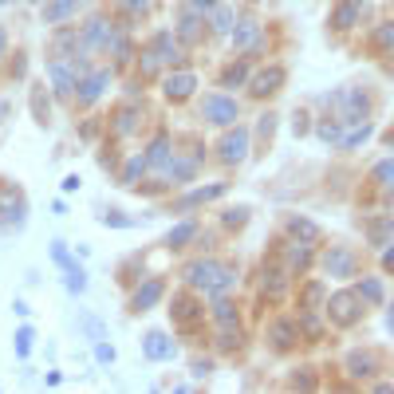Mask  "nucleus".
<instances>
[{"label":"nucleus","instance_id":"1","mask_svg":"<svg viewBox=\"0 0 394 394\" xmlns=\"http://www.w3.org/2000/svg\"><path fill=\"white\" fill-rule=\"evenodd\" d=\"M186 284L197 288L205 296H221L236 284V268L233 265H221V260H193L186 268Z\"/></svg>","mask_w":394,"mask_h":394},{"label":"nucleus","instance_id":"2","mask_svg":"<svg viewBox=\"0 0 394 394\" xmlns=\"http://www.w3.org/2000/svg\"><path fill=\"white\" fill-rule=\"evenodd\" d=\"M363 300L355 292H335L331 300H327V315H331V324L335 327H351V324H359L363 319Z\"/></svg>","mask_w":394,"mask_h":394},{"label":"nucleus","instance_id":"3","mask_svg":"<svg viewBox=\"0 0 394 394\" xmlns=\"http://www.w3.org/2000/svg\"><path fill=\"white\" fill-rule=\"evenodd\" d=\"M201 115H205L213 127H233L236 115H241V107H236V99L213 91V95H205V103H201Z\"/></svg>","mask_w":394,"mask_h":394},{"label":"nucleus","instance_id":"4","mask_svg":"<svg viewBox=\"0 0 394 394\" xmlns=\"http://www.w3.org/2000/svg\"><path fill=\"white\" fill-rule=\"evenodd\" d=\"M217 158H221L225 166H241V162L248 158V130L245 127L225 130V138L217 142Z\"/></svg>","mask_w":394,"mask_h":394},{"label":"nucleus","instance_id":"5","mask_svg":"<svg viewBox=\"0 0 394 394\" xmlns=\"http://www.w3.org/2000/svg\"><path fill=\"white\" fill-rule=\"evenodd\" d=\"M24 213H28V201H24V193L12 186L0 189V221L8 229H24Z\"/></svg>","mask_w":394,"mask_h":394},{"label":"nucleus","instance_id":"6","mask_svg":"<svg viewBox=\"0 0 394 394\" xmlns=\"http://www.w3.org/2000/svg\"><path fill=\"white\" fill-rule=\"evenodd\" d=\"M48 79H51V91H56L59 99H71L75 95V83H79V71H75V63H68V59H51Z\"/></svg>","mask_w":394,"mask_h":394},{"label":"nucleus","instance_id":"7","mask_svg":"<svg viewBox=\"0 0 394 394\" xmlns=\"http://www.w3.org/2000/svg\"><path fill=\"white\" fill-rule=\"evenodd\" d=\"M335 99L343 103V118H339V122H347V127H355V122H363V118H367V110H371V99H367L359 87L339 91Z\"/></svg>","mask_w":394,"mask_h":394},{"label":"nucleus","instance_id":"8","mask_svg":"<svg viewBox=\"0 0 394 394\" xmlns=\"http://www.w3.org/2000/svg\"><path fill=\"white\" fill-rule=\"evenodd\" d=\"M324 268L335 276V280H347V276H355V253L343 245H331L324 253Z\"/></svg>","mask_w":394,"mask_h":394},{"label":"nucleus","instance_id":"9","mask_svg":"<svg viewBox=\"0 0 394 394\" xmlns=\"http://www.w3.org/2000/svg\"><path fill=\"white\" fill-rule=\"evenodd\" d=\"M142 355L154 359V363H166V359H174V355H177V347H174V339H170L166 331H146V339H142Z\"/></svg>","mask_w":394,"mask_h":394},{"label":"nucleus","instance_id":"10","mask_svg":"<svg viewBox=\"0 0 394 394\" xmlns=\"http://www.w3.org/2000/svg\"><path fill=\"white\" fill-rule=\"evenodd\" d=\"M162 296H166V284H162L158 276H150L146 284H138V292L130 296V312H150Z\"/></svg>","mask_w":394,"mask_h":394},{"label":"nucleus","instance_id":"11","mask_svg":"<svg viewBox=\"0 0 394 394\" xmlns=\"http://www.w3.org/2000/svg\"><path fill=\"white\" fill-rule=\"evenodd\" d=\"M79 4H83V0H44V8H39V16H44V24L59 28V24H68V20L79 12Z\"/></svg>","mask_w":394,"mask_h":394},{"label":"nucleus","instance_id":"12","mask_svg":"<svg viewBox=\"0 0 394 394\" xmlns=\"http://www.w3.org/2000/svg\"><path fill=\"white\" fill-rule=\"evenodd\" d=\"M110 36H115V24H110V20H103V16H95L87 28H83L79 44H83V51H87V48H107Z\"/></svg>","mask_w":394,"mask_h":394},{"label":"nucleus","instance_id":"13","mask_svg":"<svg viewBox=\"0 0 394 394\" xmlns=\"http://www.w3.org/2000/svg\"><path fill=\"white\" fill-rule=\"evenodd\" d=\"M107 83H110V68L107 71H95V75H87V79H79L75 83V95H79V107H91L103 91H107Z\"/></svg>","mask_w":394,"mask_h":394},{"label":"nucleus","instance_id":"14","mask_svg":"<svg viewBox=\"0 0 394 394\" xmlns=\"http://www.w3.org/2000/svg\"><path fill=\"white\" fill-rule=\"evenodd\" d=\"M229 36H233V48L236 51H253L260 48V24H256L253 16H245L236 28H229Z\"/></svg>","mask_w":394,"mask_h":394},{"label":"nucleus","instance_id":"15","mask_svg":"<svg viewBox=\"0 0 394 394\" xmlns=\"http://www.w3.org/2000/svg\"><path fill=\"white\" fill-rule=\"evenodd\" d=\"M150 51L158 56V63H182V44L174 39V32H158L154 36V44H150Z\"/></svg>","mask_w":394,"mask_h":394},{"label":"nucleus","instance_id":"16","mask_svg":"<svg viewBox=\"0 0 394 394\" xmlns=\"http://www.w3.org/2000/svg\"><path fill=\"white\" fill-rule=\"evenodd\" d=\"M197 87V75L193 71H174V75L166 79V99H174V103H186L189 95H193Z\"/></svg>","mask_w":394,"mask_h":394},{"label":"nucleus","instance_id":"17","mask_svg":"<svg viewBox=\"0 0 394 394\" xmlns=\"http://www.w3.org/2000/svg\"><path fill=\"white\" fill-rule=\"evenodd\" d=\"M162 170H166L170 186H186V182H193V174H197V158H174L170 154V162Z\"/></svg>","mask_w":394,"mask_h":394},{"label":"nucleus","instance_id":"18","mask_svg":"<svg viewBox=\"0 0 394 394\" xmlns=\"http://www.w3.org/2000/svg\"><path fill=\"white\" fill-rule=\"evenodd\" d=\"M170 315H174V324L189 327V324H197V319L205 315V307L197 304L193 296H177V300H174V307H170Z\"/></svg>","mask_w":394,"mask_h":394},{"label":"nucleus","instance_id":"19","mask_svg":"<svg viewBox=\"0 0 394 394\" xmlns=\"http://www.w3.org/2000/svg\"><path fill=\"white\" fill-rule=\"evenodd\" d=\"M359 16H363V0H339V4H335V12H331V24L339 32H347V28H355V24H359Z\"/></svg>","mask_w":394,"mask_h":394},{"label":"nucleus","instance_id":"20","mask_svg":"<svg viewBox=\"0 0 394 394\" xmlns=\"http://www.w3.org/2000/svg\"><path fill=\"white\" fill-rule=\"evenodd\" d=\"M280 83H284V68H280V63H276V68H265L253 79V95L265 99V95H272V91H280Z\"/></svg>","mask_w":394,"mask_h":394},{"label":"nucleus","instance_id":"21","mask_svg":"<svg viewBox=\"0 0 394 394\" xmlns=\"http://www.w3.org/2000/svg\"><path fill=\"white\" fill-rule=\"evenodd\" d=\"M296 324L292 319H272V324H268V339H272V347L276 351H288V347L296 343Z\"/></svg>","mask_w":394,"mask_h":394},{"label":"nucleus","instance_id":"22","mask_svg":"<svg viewBox=\"0 0 394 394\" xmlns=\"http://www.w3.org/2000/svg\"><path fill=\"white\" fill-rule=\"evenodd\" d=\"M355 296H359L363 304H383V300H386V284H383V276H363V280L355 284Z\"/></svg>","mask_w":394,"mask_h":394},{"label":"nucleus","instance_id":"23","mask_svg":"<svg viewBox=\"0 0 394 394\" xmlns=\"http://www.w3.org/2000/svg\"><path fill=\"white\" fill-rule=\"evenodd\" d=\"M284 260H288V276H292V272H304V268L312 265V248H307L304 241H296V245L284 248Z\"/></svg>","mask_w":394,"mask_h":394},{"label":"nucleus","instance_id":"24","mask_svg":"<svg viewBox=\"0 0 394 394\" xmlns=\"http://www.w3.org/2000/svg\"><path fill=\"white\" fill-rule=\"evenodd\" d=\"M170 154H174V150H170V134H158L154 142H150V150L142 154V162L158 170V166H166V162H170Z\"/></svg>","mask_w":394,"mask_h":394},{"label":"nucleus","instance_id":"25","mask_svg":"<svg viewBox=\"0 0 394 394\" xmlns=\"http://www.w3.org/2000/svg\"><path fill=\"white\" fill-rule=\"evenodd\" d=\"M288 233H292L296 241H304V245L319 241V225H315V221H307V217H288Z\"/></svg>","mask_w":394,"mask_h":394},{"label":"nucleus","instance_id":"26","mask_svg":"<svg viewBox=\"0 0 394 394\" xmlns=\"http://www.w3.org/2000/svg\"><path fill=\"white\" fill-rule=\"evenodd\" d=\"M367 233H371V245L374 248H383V245H390V233H394V221L386 213H379L371 221V225H367Z\"/></svg>","mask_w":394,"mask_h":394},{"label":"nucleus","instance_id":"27","mask_svg":"<svg viewBox=\"0 0 394 394\" xmlns=\"http://www.w3.org/2000/svg\"><path fill=\"white\" fill-rule=\"evenodd\" d=\"M225 193V186H205V189H189L182 201H177V209H193V205H205V201H213V197Z\"/></svg>","mask_w":394,"mask_h":394},{"label":"nucleus","instance_id":"28","mask_svg":"<svg viewBox=\"0 0 394 394\" xmlns=\"http://www.w3.org/2000/svg\"><path fill=\"white\" fill-rule=\"evenodd\" d=\"M177 39L182 44H197L201 39V16L197 12H186V16L177 20Z\"/></svg>","mask_w":394,"mask_h":394},{"label":"nucleus","instance_id":"29","mask_svg":"<svg viewBox=\"0 0 394 394\" xmlns=\"http://www.w3.org/2000/svg\"><path fill=\"white\" fill-rule=\"evenodd\" d=\"M374 367H379V363H374V355H363V351H351V355H347V371H351L355 379H371Z\"/></svg>","mask_w":394,"mask_h":394},{"label":"nucleus","instance_id":"30","mask_svg":"<svg viewBox=\"0 0 394 394\" xmlns=\"http://www.w3.org/2000/svg\"><path fill=\"white\" fill-rule=\"evenodd\" d=\"M213 319H217L221 327H233V324H236V304L229 300L225 292H221V296H213Z\"/></svg>","mask_w":394,"mask_h":394},{"label":"nucleus","instance_id":"31","mask_svg":"<svg viewBox=\"0 0 394 394\" xmlns=\"http://www.w3.org/2000/svg\"><path fill=\"white\" fill-rule=\"evenodd\" d=\"M265 292L272 300H280L288 292V268H265Z\"/></svg>","mask_w":394,"mask_h":394},{"label":"nucleus","instance_id":"32","mask_svg":"<svg viewBox=\"0 0 394 394\" xmlns=\"http://www.w3.org/2000/svg\"><path fill=\"white\" fill-rule=\"evenodd\" d=\"M193 236H197V221H182V225H174V229H170L166 245H170V248H182V245H189Z\"/></svg>","mask_w":394,"mask_h":394},{"label":"nucleus","instance_id":"33","mask_svg":"<svg viewBox=\"0 0 394 394\" xmlns=\"http://www.w3.org/2000/svg\"><path fill=\"white\" fill-rule=\"evenodd\" d=\"M367 138H371V122L363 118V122H355L351 134H339V146H343V150H355V146H363Z\"/></svg>","mask_w":394,"mask_h":394},{"label":"nucleus","instance_id":"34","mask_svg":"<svg viewBox=\"0 0 394 394\" xmlns=\"http://www.w3.org/2000/svg\"><path fill=\"white\" fill-rule=\"evenodd\" d=\"M296 331H304L307 339H319V335H324V324L315 319L312 307H304V312H300V324H296Z\"/></svg>","mask_w":394,"mask_h":394},{"label":"nucleus","instance_id":"35","mask_svg":"<svg viewBox=\"0 0 394 394\" xmlns=\"http://www.w3.org/2000/svg\"><path fill=\"white\" fill-rule=\"evenodd\" d=\"M32 110H36V122H48V91L32 87Z\"/></svg>","mask_w":394,"mask_h":394},{"label":"nucleus","instance_id":"36","mask_svg":"<svg viewBox=\"0 0 394 394\" xmlns=\"http://www.w3.org/2000/svg\"><path fill=\"white\" fill-rule=\"evenodd\" d=\"M241 339H245V335H241V327H225V331H221V339H217V347H221V351H236V347H241Z\"/></svg>","mask_w":394,"mask_h":394},{"label":"nucleus","instance_id":"37","mask_svg":"<svg viewBox=\"0 0 394 394\" xmlns=\"http://www.w3.org/2000/svg\"><path fill=\"white\" fill-rule=\"evenodd\" d=\"M374 182H379L383 189H390V186H394V162H390V158H383V162L374 166Z\"/></svg>","mask_w":394,"mask_h":394},{"label":"nucleus","instance_id":"38","mask_svg":"<svg viewBox=\"0 0 394 394\" xmlns=\"http://www.w3.org/2000/svg\"><path fill=\"white\" fill-rule=\"evenodd\" d=\"M83 288H87V272H83L79 265H71V268H68V292H71V296H79Z\"/></svg>","mask_w":394,"mask_h":394},{"label":"nucleus","instance_id":"39","mask_svg":"<svg viewBox=\"0 0 394 394\" xmlns=\"http://www.w3.org/2000/svg\"><path fill=\"white\" fill-rule=\"evenodd\" d=\"M324 284H319V280H312V284H307L304 288V307H312V312H315V307H319V304H324Z\"/></svg>","mask_w":394,"mask_h":394},{"label":"nucleus","instance_id":"40","mask_svg":"<svg viewBox=\"0 0 394 394\" xmlns=\"http://www.w3.org/2000/svg\"><path fill=\"white\" fill-rule=\"evenodd\" d=\"M138 71H142V79H154L158 71H162V63H158L154 51H142V59H138Z\"/></svg>","mask_w":394,"mask_h":394},{"label":"nucleus","instance_id":"41","mask_svg":"<svg viewBox=\"0 0 394 394\" xmlns=\"http://www.w3.org/2000/svg\"><path fill=\"white\" fill-rule=\"evenodd\" d=\"M245 79H248V63H233V68L221 75V83H225V87H236V83H245Z\"/></svg>","mask_w":394,"mask_h":394},{"label":"nucleus","instance_id":"42","mask_svg":"<svg viewBox=\"0 0 394 394\" xmlns=\"http://www.w3.org/2000/svg\"><path fill=\"white\" fill-rule=\"evenodd\" d=\"M142 170H146V162H142V154H138V158H130V162H127V170H122V186H134Z\"/></svg>","mask_w":394,"mask_h":394},{"label":"nucleus","instance_id":"43","mask_svg":"<svg viewBox=\"0 0 394 394\" xmlns=\"http://www.w3.org/2000/svg\"><path fill=\"white\" fill-rule=\"evenodd\" d=\"M32 339H36V331H32V327H20V331H16V355H20V359H28Z\"/></svg>","mask_w":394,"mask_h":394},{"label":"nucleus","instance_id":"44","mask_svg":"<svg viewBox=\"0 0 394 394\" xmlns=\"http://www.w3.org/2000/svg\"><path fill=\"white\" fill-rule=\"evenodd\" d=\"M51 260H56L59 268H71L75 260H71V253H68V245L63 241H51Z\"/></svg>","mask_w":394,"mask_h":394},{"label":"nucleus","instance_id":"45","mask_svg":"<svg viewBox=\"0 0 394 394\" xmlns=\"http://www.w3.org/2000/svg\"><path fill=\"white\" fill-rule=\"evenodd\" d=\"M229 28H233V12H229V8H213V32L225 36Z\"/></svg>","mask_w":394,"mask_h":394},{"label":"nucleus","instance_id":"46","mask_svg":"<svg viewBox=\"0 0 394 394\" xmlns=\"http://www.w3.org/2000/svg\"><path fill=\"white\" fill-rule=\"evenodd\" d=\"M115 130H118V134H130V130H134V107H122V110H118Z\"/></svg>","mask_w":394,"mask_h":394},{"label":"nucleus","instance_id":"47","mask_svg":"<svg viewBox=\"0 0 394 394\" xmlns=\"http://www.w3.org/2000/svg\"><path fill=\"white\" fill-rule=\"evenodd\" d=\"M146 8H150L146 0H122V12H127V16H130V20H138V16H146Z\"/></svg>","mask_w":394,"mask_h":394},{"label":"nucleus","instance_id":"48","mask_svg":"<svg viewBox=\"0 0 394 394\" xmlns=\"http://www.w3.org/2000/svg\"><path fill=\"white\" fill-rule=\"evenodd\" d=\"M315 134L324 138V142H339V134H343V130H339V122H319V130H315Z\"/></svg>","mask_w":394,"mask_h":394},{"label":"nucleus","instance_id":"49","mask_svg":"<svg viewBox=\"0 0 394 394\" xmlns=\"http://www.w3.org/2000/svg\"><path fill=\"white\" fill-rule=\"evenodd\" d=\"M95 359L99 363H115V347L103 343V339H95Z\"/></svg>","mask_w":394,"mask_h":394},{"label":"nucleus","instance_id":"50","mask_svg":"<svg viewBox=\"0 0 394 394\" xmlns=\"http://www.w3.org/2000/svg\"><path fill=\"white\" fill-rule=\"evenodd\" d=\"M390 39H394V24H383V28L374 32V44H379V48H390Z\"/></svg>","mask_w":394,"mask_h":394},{"label":"nucleus","instance_id":"51","mask_svg":"<svg viewBox=\"0 0 394 394\" xmlns=\"http://www.w3.org/2000/svg\"><path fill=\"white\" fill-rule=\"evenodd\" d=\"M272 130H276V115H260V127H256V134H260V138H272Z\"/></svg>","mask_w":394,"mask_h":394},{"label":"nucleus","instance_id":"52","mask_svg":"<svg viewBox=\"0 0 394 394\" xmlns=\"http://www.w3.org/2000/svg\"><path fill=\"white\" fill-rule=\"evenodd\" d=\"M217 8V0H189V12H197V16H201V12H213Z\"/></svg>","mask_w":394,"mask_h":394},{"label":"nucleus","instance_id":"53","mask_svg":"<svg viewBox=\"0 0 394 394\" xmlns=\"http://www.w3.org/2000/svg\"><path fill=\"white\" fill-rule=\"evenodd\" d=\"M209 371H213V363H209V359H193V374H197V379H205Z\"/></svg>","mask_w":394,"mask_h":394},{"label":"nucleus","instance_id":"54","mask_svg":"<svg viewBox=\"0 0 394 394\" xmlns=\"http://www.w3.org/2000/svg\"><path fill=\"white\" fill-rule=\"evenodd\" d=\"M292 130H296V138H300V134H307V115H304V110H300V115H296Z\"/></svg>","mask_w":394,"mask_h":394},{"label":"nucleus","instance_id":"55","mask_svg":"<svg viewBox=\"0 0 394 394\" xmlns=\"http://www.w3.org/2000/svg\"><path fill=\"white\" fill-rule=\"evenodd\" d=\"M225 225H245V209H233V213H225Z\"/></svg>","mask_w":394,"mask_h":394},{"label":"nucleus","instance_id":"56","mask_svg":"<svg viewBox=\"0 0 394 394\" xmlns=\"http://www.w3.org/2000/svg\"><path fill=\"white\" fill-rule=\"evenodd\" d=\"M75 189H79V174H68L63 177V193H75Z\"/></svg>","mask_w":394,"mask_h":394},{"label":"nucleus","instance_id":"57","mask_svg":"<svg viewBox=\"0 0 394 394\" xmlns=\"http://www.w3.org/2000/svg\"><path fill=\"white\" fill-rule=\"evenodd\" d=\"M103 225H118V229H122V225H130V221H127V217H115V213H107V217H103Z\"/></svg>","mask_w":394,"mask_h":394},{"label":"nucleus","instance_id":"58","mask_svg":"<svg viewBox=\"0 0 394 394\" xmlns=\"http://www.w3.org/2000/svg\"><path fill=\"white\" fill-rule=\"evenodd\" d=\"M296 386H304V390H312V386H315V379H312V374H296Z\"/></svg>","mask_w":394,"mask_h":394},{"label":"nucleus","instance_id":"59","mask_svg":"<svg viewBox=\"0 0 394 394\" xmlns=\"http://www.w3.org/2000/svg\"><path fill=\"white\" fill-rule=\"evenodd\" d=\"M4 48H8V32L0 28V56H4Z\"/></svg>","mask_w":394,"mask_h":394},{"label":"nucleus","instance_id":"60","mask_svg":"<svg viewBox=\"0 0 394 394\" xmlns=\"http://www.w3.org/2000/svg\"><path fill=\"white\" fill-rule=\"evenodd\" d=\"M4 115H8V107H4V103H0V118H4Z\"/></svg>","mask_w":394,"mask_h":394},{"label":"nucleus","instance_id":"61","mask_svg":"<svg viewBox=\"0 0 394 394\" xmlns=\"http://www.w3.org/2000/svg\"><path fill=\"white\" fill-rule=\"evenodd\" d=\"M0 4H12V0H0Z\"/></svg>","mask_w":394,"mask_h":394},{"label":"nucleus","instance_id":"62","mask_svg":"<svg viewBox=\"0 0 394 394\" xmlns=\"http://www.w3.org/2000/svg\"><path fill=\"white\" fill-rule=\"evenodd\" d=\"M32 4H39V0H32Z\"/></svg>","mask_w":394,"mask_h":394}]
</instances>
